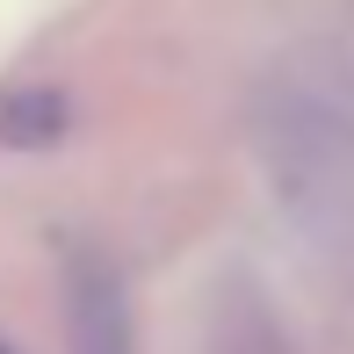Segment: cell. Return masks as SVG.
<instances>
[{"label":"cell","mask_w":354,"mask_h":354,"mask_svg":"<svg viewBox=\"0 0 354 354\" xmlns=\"http://www.w3.org/2000/svg\"><path fill=\"white\" fill-rule=\"evenodd\" d=\"M66 333L73 354H131V297L102 253H66Z\"/></svg>","instance_id":"cell-1"},{"label":"cell","mask_w":354,"mask_h":354,"mask_svg":"<svg viewBox=\"0 0 354 354\" xmlns=\"http://www.w3.org/2000/svg\"><path fill=\"white\" fill-rule=\"evenodd\" d=\"M66 138V94L58 87H15L0 94V145L15 152H44Z\"/></svg>","instance_id":"cell-2"},{"label":"cell","mask_w":354,"mask_h":354,"mask_svg":"<svg viewBox=\"0 0 354 354\" xmlns=\"http://www.w3.org/2000/svg\"><path fill=\"white\" fill-rule=\"evenodd\" d=\"M0 354H15V347H0Z\"/></svg>","instance_id":"cell-3"}]
</instances>
